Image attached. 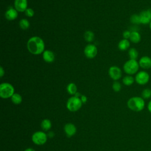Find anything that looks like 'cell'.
Masks as SVG:
<instances>
[{"label": "cell", "mask_w": 151, "mask_h": 151, "mask_svg": "<svg viewBox=\"0 0 151 151\" xmlns=\"http://www.w3.org/2000/svg\"><path fill=\"white\" fill-rule=\"evenodd\" d=\"M51 126L52 123L49 119H44L41 123V127L44 131H48L51 128Z\"/></svg>", "instance_id": "obj_18"}, {"label": "cell", "mask_w": 151, "mask_h": 151, "mask_svg": "<svg viewBox=\"0 0 151 151\" xmlns=\"http://www.w3.org/2000/svg\"><path fill=\"white\" fill-rule=\"evenodd\" d=\"M64 130L67 136L68 137H70L76 134L77 132V129L76 126L74 124L68 123L65 124L64 127Z\"/></svg>", "instance_id": "obj_13"}, {"label": "cell", "mask_w": 151, "mask_h": 151, "mask_svg": "<svg viewBox=\"0 0 151 151\" xmlns=\"http://www.w3.org/2000/svg\"><path fill=\"white\" fill-rule=\"evenodd\" d=\"M84 39L87 42H92L94 39V34L91 31H87L84 34Z\"/></svg>", "instance_id": "obj_23"}, {"label": "cell", "mask_w": 151, "mask_h": 151, "mask_svg": "<svg viewBox=\"0 0 151 151\" xmlns=\"http://www.w3.org/2000/svg\"><path fill=\"white\" fill-rule=\"evenodd\" d=\"M128 54L130 59H132V60H136L139 55L138 51L134 48H130L128 51Z\"/></svg>", "instance_id": "obj_22"}, {"label": "cell", "mask_w": 151, "mask_h": 151, "mask_svg": "<svg viewBox=\"0 0 151 151\" xmlns=\"http://www.w3.org/2000/svg\"><path fill=\"white\" fill-rule=\"evenodd\" d=\"M130 47V41L127 40L123 38L120 40L118 44V48L121 51H126Z\"/></svg>", "instance_id": "obj_17"}, {"label": "cell", "mask_w": 151, "mask_h": 151, "mask_svg": "<svg viewBox=\"0 0 151 151\" xmlns=\"http://www.w3.org/2000/svg\"><path fill=\"white\" fill-rule=\"evenodd\" d=\"M14 6L15 9L18 12H25V11L28 8L27 0H15Z\"/></svg>", "instance_id": "obj_11"}, {"label": "cell", "mask_w": 151, "mask_h": 151, "mask_svg": "<svg viewBox=\"0 0 151 151\" xmlns=\"http://www.w3.org/2000/svg\"><path fill=\"white\" fill-rule=\"evenodd\" d=\"M19 25L21 29L25 30L29 27V22L27 19H22L19 22Z\"/></svg>", "instance_id": "obj_24"}, {"label": "cell", "mask_w": 151, "mask_h": 151, "mask_svg": "<svg viewBox=\"0 0 151 151\" xmlns=\"http://www.w3.org/2000/svg\"><path fill=\"white\" fill-rule=\"evenodd\" d=\"M130 22L133 24H140V18L139 14H133L130 17Z\"/></svg>", "instance_id": "obj_26"}, {"label": "cell", "mask_w": 151, "mask_h": 151, "mask_svg": "<svg viewBox=\"0 0 151 151\" xmlns=\"http://www.w3.org/2000/svg\"><path fill=\"white\" fill-rule=\"evenodd\" d=\"M139 67V62L136 60L129 59L124 64L123 70L127 74L132 76L138 72Z\"/></svg>", "instance_id": "obj_3"}, {"label": "cell", "mask_w": 151, "mask_h": 151, "mask_svg": "<svg viewBox=\"0 0 151 151\" xmlns=\"http://www.w3.org/2000/svg\"><path fill=\"white\" fill-rule=\"evenodd\" d=\"M142 97L143 99L151 98V90L150 88H145L142 92Z\"/></svg>", "instance_id": "obj_25"}, {"label": "cell", "mask_w": 151, "mask_h": 151, "mask_svg": "<svg viewBox=\"0 0 151 151\" xmlns=\"http://www.w3.org/2000/svg\"><path fill=\"white\" fill-rule=\"evenodd\" d=\"M127 105L130 110L138 112L143 110L145 106V102L142 97L134 96L128 100Z\"/></svg>", "instance_id": "obj_2"}, {"label": "cell", "mask_w": 151, "mask_h": 151, "mask_svg": "<svg viewBox=\"0 0 151 151\" xmlns=\"http://www.w3.org/2000/svg\"><path fill=\"white\" fill-rule=\"evenodd\" d=\"M140 24L147 25L151 22V9L142 11L139 14Z\"/></svg>", "instance_id": "obj_9"}, {"label": "cell", "mask_w": 151, "mask_h": 151, "mask_svg": "<svg viewBox=\"0 0 151 151\" xmlns=\"http://www.w3.org/2000/svg\"><path fill=\"white\" fill-rule=\"evenodd\" d=\"M130 34H131V32L128 31V30H126L123 32V37L124 39H129L130 37Z\"/></svg>", "instance_id": "obj_29"}, {"label": "cell", "mask_w": 151, "mask_h": 151, "mask_svg": "<svg viewBox=\"0 0 151 151\" xmlns=\"http://www.w3.org/2000/svg\"><path fill=\"white\" fill-rule=\"evenodd\" d=\"M135 80H134V78L130 76V75H127L125 77H123V80H122V81H123V83L125 85V86H131L133 84V83L134 82Z\"/></svg>", "instance_id": "obj_19"}, {"label": "cell", "mask_w": 151, "mask_h": 151, "mask_svg": "<svg viewBox=\"0 0 151 151\" xmlns=\"http://www.w3.org/2000/svg\"><path fill=\"white\" fill-rule=\"evenodd\" d=\"M80 99H81V101H82L83 103H86V101H87V97H86V96H84V95H81V96L80 97Z\"/></svg>", "instance_id": "obj_30"}, {"label": "cell", "mask_w": 151, "mask_h": 151, "mask_svg": "<svg viewBox=\"0 0 151 151\" xmlns=\"http://www.w3.org/2000/svg\"><path fill=\"white\" fill-rule=\"evenodd\" d=\"M140 67L143 70H148L151 68V58L148 56L142 57L139 61Z\"/></svg>", "instance_id": "obj_12"}, {"label": "cell", "mask_w": 151, "mask_h": 151, "mask_svg": "<svg viewBox=\"0 0 151 151\" xmlns=\"http://www.w3.org/2000/svg\"><path fill=\"white\" fill-rule=\"evenodd\" d=\"M67 91L71 95H74L77 91V88L76 85L73 83H69L67 86Z\"/></svg>", "instance_id": "obj_20"}, {"label": "cell", "mask_w": 151, "mask_h": 151, "mask_svg": "<svg viewBox=\"0 0 151 151\" xmlns=\"http://www.w3.org/2000/svg\"><path fill=\"white\" fill-rule=\"evenodd\" d=\"M25 14L26 16L28 17H32L34 15V11L32 8H28L25 11Z\"/></svg>", "instance_id": "obj_28"}, {"label": "cell", "mask_w": 151, "mask_h": 151, "mask_svg": "<svg viewBox=\"0 0 151 151\" xmlns=\"http://www.w3.org/2000/svg\"><path fill=\"white\" fill-rule=\"evenodd\" d=\"M18 15V11L15 9L13 8H10L5 12V17L8 20L13 21L17 18Z\"/></svg>", "instance_id": "obj_14"}, {"label": "cell", "mask_w": 151, "mask_h": 151, "mask_svg": "<svg viewBox=\"0 0 151 151\" xmlns=\"http://www.w3.org/2000/svg\"><path fill=\"white\" fill-rule=\"evenodd\" d=\"M149 28H150V30H151V22H150V24H149Z\"/></svg>", "instance_id": "obj_35"}, {"label": "cell", "mask_w": 151, "mask_h": 151, "mask_svg": "<svg viewBox=\"0 0 151 151\" xmlns=\"http://www.w3.org/2000/svg\"><path fill=\"white\" fill-rule=\"evenodd\" d=\"M47 134L42 131L35 132L32 135V141L37 145H42L45 144L47 140Z\"/></svg>", "instance_id": "obj_6"}, {"label": "cell", "mask_w": 151, "mask_h": 151, "mask_svg": "<svg viewBox=\"0 0 151 151\" xmlns=\"http://www.w3.org/2000/svg\"><path fill=\"white\" fill-rule=\"evenodd\" d=\"M150 79V76L149 73L145 71H138L134 77L135 81L139 85L143 86L146 84Z\"/></svg>", "instance_id": "obj_7"}, {"label": "cell", "mask_w": 151, "mask_h": 151, "mask_svg": "<svg viewBox=\"0 0 151 151\" xmlns=\"http://www.w3.org/2000/svg\"><path fill=\"white\" fill-rule=\"evenodd\" d=\"M28 51L34 55H39L45 51V44L42 38L34 36L30 38L27 43Z\"/></svg>", "instance_id": "obj_1"}, {"label": "cell", "mask_w": 151, "mask_h": 151, "mask_svg": "<svg viewBox=\"0 0 151 151\" xmlns=\"http://www.w3.org/2000/svg\"><path fill=\"white\" fill-rule=\"evenodd\" d=\"M147 109L150 113H151V100L149 101L147 104Z\"/></svg>", "instance_id": "obj_33"}, {"label": "cell", "mask_w": 151, "mask_h": 151, "mask_svg": "<svg viewBox=\"0 0 151 151\" xmlns=\"http://www.w3.org/2000/svg\"><path fill=\"white\" fill-rule=\"evenodd\" d=\"M42 58L43 60L46 63H52L54 61L55 59V55L52 51L47 50H45L42 53Z\"/></svg>", "instance_id": "obj_15"}, {"label": "cell", "mask_w": 151, "mask_h": 151, "mask_svg": "<svg viewBox=\"0 0 151 151\" xmlns=\"http://www.w3.org/2000/svg\"><path fill=\"white\" fill-rule=\"evenodd\" d=\"M83 103L79 97L73 96L70 97L66 104L67 109L70 111H76L78 110L82 106Z\"/></svg>", "instance_id": "obj_5"}, {"label": "cell", "mask_w": 151, "mask_h": 151, "mask_svg": "<svg viewBox=\"0 0 151 151\" xmlns=\"http://www.w3.org/2000/svg\"><path fill=\"white\" fill-rule=\"evenodd\" d=\"M112 88L113 90L116 92H119L120 91L122 88V86L120 83L118 81H114L112 85Z\"/></svg>", "instance_id": "obj_27"}, {"label": "cell", "mask_w": 151, "mask_h": 151, "mask_svg": "<svg viewBox=\"0 0 151 151\" xmlns=\"http://www.w3.org/2000/svg\"><path fill=\"white\" fill-rule=\"evenodd\" d=\"M13 86L8 83H2L0 85V97L2 99L11 97L15 93Z\"/></svg>", "instance_id": "obj_4"}, {"label": "cell", "mask_w": 151, "mask_h": 151, "mask_svg": "<svg viewBox=\"0 0 151 151\" xmlns=\"http://www.w3.org/2000/svg\"><path fill=\"white\" fill-rule=\"evenodd\" d=\"M54 135H55L54 133L53 132H52V131L49 132L48 133V134H47L48 137H50V138H52V137L54 136Z\"/></svg>", "instance_id": "obj_32"}, {"label": "cell", "mask_w": 151, "mask_h": 151, "mask_svg": "<svg viewBox=\"0 0 151 151\" xmlns=\"http://www.w3.org/2000/svg\"><path fill=\"white\" fill-rule=\"evenodd\" d=\"M84 54L87 58L92 59L96 56L97 54V48L94 44H89L84 48Z\"/></svg>", "instance_id": "obj_8"}, {"label": "cell", "mask_w": 151, "mask_h": 151, "mask_svg": "<svg viewBox=\"0 0 151 151\" xmlns=\"http://www.w3.org/2000/svg\"><path fill=\"white\" fill-rule=\"evenodd\" d=\"M24 151H35V150L32 148H27Z\"/></svg>", "instance_id": "obj_34"}, {"label": "cell", "mask_w": 151, "mask_h": 151, "mask_svg": "<svg viewBox=\"0 0 151 151\" xmlns=\"http://www.w3.org/2000/svg\"><path fill=\"white\" fill-rule=\"evenodd\" d=\"M129 40L133 43H139L141 40V35L139 32L136 31H133L131 32Z\"/></svg>", "instance_id": "obj_16"}, {"label": "cell", "mask_w": 151, "mask_h": 151, "mask_svg": "<svg viewBox=\"0 0 151 151\" xmlns=\"http://www.w3.org/2000/svg\"><path fill=\"white\" fill-rule=\"evenodd\" d=\"M11 98L12 102L14 104H19L22 101V96L18 93H14Z\"/></svg>", "instance_id": "obj_21"}, {"label": "cell", "mask_w": 151, "mask_h": 151, "mask_svg": "<svg viewBox=\"0 0 151 151\" xmlns=\"http://www.w3.org/2000/svg\"><path fill=\"white\" fill-rule=\"evenodd\" d=\"M109 75L112 80L116 81L122 77V72L119 67L111 66L109 70Z\"/></svg>", "instance_id": "obj_10"}, {"label": "cell", "mask_w": 151, "mask_h": 151, "mask_svg": "<svg viewBox=\"0 0 151 151\" xmlns=\"http://www.w3.org/2000/svg\"><path fill=\"white\" fill-rule=\"evenodd\" d=\"M4 74H5V71H4V68H3V67L2 66H1L0 67V77H3Z\"/></svg>", "instance_id": "obj_31"}]
</instances>
